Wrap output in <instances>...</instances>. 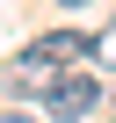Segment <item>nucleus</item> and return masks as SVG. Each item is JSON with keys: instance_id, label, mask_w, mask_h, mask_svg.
<instances>
[{"instance_id": "f257e3e1", "label": "nucleus", "mask_w": 116, "mask_h": 123, "mask_svg": "<svg viewBox=\"0 0 116 123\" xmlns=\"http://www.w3.org/2000/svg\"><path fill=\"white\" fill-rule=\"evenodd\" d=\"M44 101H51V123H87V116L102 109V80L65 65V73H58V87H51Z\"/></svg>"}, {"instance_id": "f03ea898", "label": "nucleus", "mask_w": 116, "mask_h": 123, "mask_svg": "<svg viewBox=\"0 0 116 123\" xmlns=\"http://www.w3.org/2000/svg\"><path fill=\"white\" fill-rule=\"evenodd\" d=\"M58 73H65V65H51V58H44L36 43H29V51L15 58V65H7V80H15L22 94H51V87H58Z\"/></svg>"}, {"instance_id": "7ed1b4c3", "label": "nucleus", "mask_w": 116, "mask_h": 123, "mask_svg": "<svg viewBox=\"0 0 116 123\" xmlns=\"http://www.w3.org/2000/svg\"><path fill=\"white\" fill-rule=\"evenodd\" d=\"M36 51L51 58V65H80V58H94V36H80V29H51V36H36Z\"/></svg>"}, {"instance_id": "20e7f679", "label": "nucleus", "mask_w": 116, "mask_h": 123, "mask_svg": "<svg viewBox=\"0 0 116 123\" xmlns=\"http://www.w3.org/2000/svg\"><path fill=\"white\" fill-rule=\"evenodd\" d=\"M94 65H102V73H116V22L94 36Z\"/></svg>"}, {"instance_id": "39448f33", "label": "nucleus", "mask_w": 116, "mask_h": 123, "mask_svg": "<svg viewBox=\"0 0 116 123\" xmlns=\"http://www.w3.org/2000/svg\"><path fill=\"white\" fill-rule=\"evenodd\" d=\"M0 123H29V116H22V109H0Z\"/></svg>"}, {"instance_id": "423d86ee", "label": "nucleus", "mask_w": 116, "mask_h": 123, "mask_svg": "<svg viewBox=\"0 0 116 123\" xmlns=\"http://www.w3.org/2000/svg\"><path fill=\"white\" fill-rule=\"evenodd\" d=\"M58 7H87V0H58Z\"/></svg>"}, {"instance_id": "0eeeda50", "label": "nucleus", "mask_w": 116, "mask_h": 123, "mask_svg": "<svg viewBox=\"0 0 116 123\" xmlns=\"http://www.w3.org/2000/svg\"><path fill=\"white\" fill-rule=\"evenodd\" d=\"M109 123H116V116H109Z\"/></svg>"}]
</instances>
